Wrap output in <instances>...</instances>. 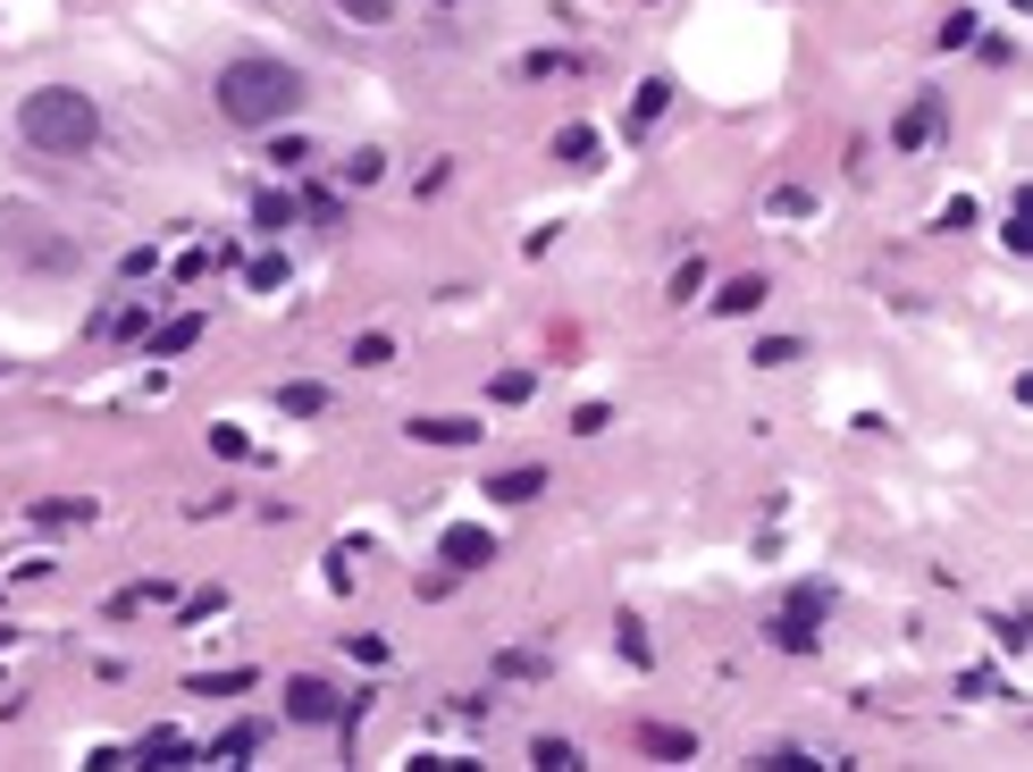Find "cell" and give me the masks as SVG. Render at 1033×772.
Wrapping results in <instances>:
<instances>
[{
  "instance_id": "cell-24",
  "label": "cell",
  "mask_w": 1033,
  "mask_h": 772,
  "mask_svg": "<svg viewBox=\"0 0 1033 772\" xmlns=\"http://www.w3.org/2000/svg\"><path fill=\"white\" fill-rule=\"evenodd\" d=\"M530 764H546V772H572V764H580V748H572V739H530Z\"/></svg>"
},
{
  "instance_id": "cell-31",
  "label": "cell",
  "mask_w": 1033,
  "mask_h": 772,
  "mask_svg": "<svg viewBox=\"0 0 1033 772\" xmlns=\"http://www.w3.org/2000/svg\"><path fill=\"white\" fill-rule=\"evenodd\" d=\"M337 9H344L353 26H387V18H395V0H337Z\"/></svg>"
},
{
  "instance_id": "cell-7",
  "label": "cell",
  "mask_w": 1033,
  "mask_h": 772,
  "mask_svg": "<svg viewBox=\"0 0 1033 772\" xmlns=\"http://www.w3.org/2000/svg\"><path fill=\"white\" fill-rule=\"evenodd\" d=\"M193 344H202V311H177V320L152 328V361H177V353H193Z\"/></svg>"
},
{
  "instance_id": "cell-1",
  "label": "cell",
  "mask_w": 1033,
  "mask_h": 772,
  "mask_svg": "<svg viewBox=\"0 0 1033 772\" xmlns=\"http://www.w3.org/2000/svg\"><path fill=\"white\" fill-rule=\"evenodd\" d=\"M219 118H235V127H287L294 101H303V68H287V59H228L211 84Z\"/></svg>"
},
{
  "instance_id": "cell-18",
  "label": "cell",
  "mask_w": 1033,
  "mask_h": 772,
  "mask_svg": "<svg viewBox=\"0 0 1033 772\" xmlns=\"http://www.w3.org/2000/svg\"><path fill=\"white\" fill-rule=\"evenodd\" d=\"M555 160H572V169H596V127H563V134H555Z\"/></svg>"
},
{
  "instance_id": "cell-34",
  "label": "cell",
  "mask_w": 1033,
  "mask_h": 772,
  "mask_svg": "<svg viewBox=\"0 0 1033 772\" xmlns=\"http://www.w3.org/2000/svg\"><path fill=\"white\" fill-rule=\"evenodd\" d=\"M211 453H228V462H235V453H252V437L235 429V420H219V429H211Z\"/></svg>"
},
{
  "instance_id": "cell-25",
  "label": "cell",
  "mask_w": 1033,
  "mask_h": 772,
  "mask_svg": "<svg viewBox=\"0 0 1033 772\" xmlns=\"http://www.w3.org/2000/svg\"><path fill=\"white\" fill-rule=\"evenodd\" d=\"M992 639L1009 646V655H1025V646H1033V613H1000V622H992Z\"/></svg>"
},
{
  "instance_id": "cell-19",
  "label": "cell",
  "mask_w": 1033,
  "mask_h": 772,
  "mask_svg": "<svg viewBox=\"0 0 1033 772\" xmlns=\"http://www.w3.org/2000/svg\"><path fill=\"white\" fill-rule=\"evenodd\" d=\"M639 748H648V755H698V731H672V722H655V731H639Z\"/></svg>"
},
{
  "instance_id": "cell-11",
  "label": "cell",
  "mask_w": 1033,
  "mask_h": 772,
  "mask_svg": "<svg viewBox=\"0 0 1033 772\" xmlns=\"http://www.w3.org/2000/svg\"><path fill=\"white\" fill-rule=\"evenodd\" d=\"M127 755H143V764H185V755H193V739H185V731H143Z\"/></svg>"
},
{
  "instance_id": "cell-27",
  "label": "cell",
  "mask_w": 1033,
  "mask_h": 772,
  "mask_svg": "<svg viewBox=\"0 0 1033 772\" xmlns=\"http://www.w3.org/2000/svg\"><path fill=\"white\" fill-rule=\"evenodd\" d=\"M244 278H252V294H278V285H287V261H278V252H261Z\"/></svg>"
},
{
  "instance_id": "cell-12",
  "label": "cell",
  "mask_w": 1033,
  "mask_h": 772,
  "mask_svg": "<svg viewBox=\"0 0 1033 772\" xmlns=\"http://www.w3.org/2000/svg\"><path fill=\"white\" fill-rule=\"evenodd\" d=\"M261 739H269L261 722H235V731H219V739H211V748H202V755H211V764H244V755L261 748Z\"/></svg>"
},
{
  "instance_id": "cell-21",
  "label": "cell",
  "mask_w": 1033,
  "mask_h": 772,
  "mask_svg": "<svg viewBox=\"0 0 1033 772\" xmlns=\"http://www.w3.org/2000/svg\"><path fill=\"white\" fill-rule=\"evenodd\" d=\"M799 353H806L799 337H756V353H748V361H756V370H790Z\"/></svg>"
},
{
  "instance_id": "cell-30",
  "label": "cell",
  "mask_w": 1033,
  "mask_h": 772,
  "mask_svg": "<svg viewBox=\"0 0 1033 772\" xmlns=\"http://www.w3.org/2000/svg\"><path fill=\"white\" fill-rule=\"evenodd\" d=\"M211 613H228V588H193V596H185V622H211Z\"/></svg>"
},
{
  "instance_id": "cell-36",
  "label": "cell",
  "mask_w": 1033,
  "mask_h": 772,
  "mask_svg": "<svg viewBox=\"0 0 1033 772\" xmlns=\"http://www.w3.org/2000/svg\"><path fill=\"white\" fill-rule=\"evenodd\" d=\"M966 227H975V202H966V193H957V202L941 210V235H966Z\"/></svg>"
},
{
  "instance_id": "cell-17",
  "label": "cell",
  "mask_w": 1033,
  "mask_h": 772,
  "mask_svg": "<svg viewBox=\"0 0 1033 772\" xmlns=\"http://www.w3.org/2000/svg\"><path fill=\"white\" fill-rule=\"evenodd\" d=\"M521 76H530V84H555V76H580V59L572 51H530V59H521Z\"/></svg>"
},
{
  "instance_id": "cell-8",
  "label": "cell",
  "mask_w": 1033,
  "mask_h": 772,
  "mask_svg": "<svg viewBox=\"0 0 1033 772\" xmlns=\"http://www.w3.org/2000/svg\"><path fill=\"white\" fill-rule=\"evenodd\" d=\"M488 495H497V504H538V495H546V471H538V462L497 471V479H488Z\"/></svg>"
},
{
  "instance_id": "cell-38",
  "label": "cell",
  "mask_w": 1033,
  "mask_h": 772,
  "mask_svg": "<svg viewBox=\"0 0 1033 772\" xmlns=\"http://www.w3.org/2000/svg\"><path fill=\"white\" fill-rule=\"evenodd\" d=\"M438 9H454V0H438Z\"/></svg>"
},
{
  "instance_id": "cell-15",
  "label": "cell",
  "mask_w": 1033,
  "mask_h": 772,
  "mask_svg": "<svg viewBox=\"0 0 1033 772\" xmlns=\"http://www.w3.org/2000/svg\"><path fill=\"white\" fill-rule=\"evenodd\" d=\"M664 110H672V76H648V84L631 93V127H655Z\"/></svg>"
},
{
  "instance_id": "cell-33",
  "label": "cell",
  "mask_w": 1033,
  "mask_h": 772,
  "mask_svg": "<svg viewBox=\"0 0 1033 772\" xmlns=\"http://www.w3.org/2000/svg\"><path fill=\"white\" fill-rule=\"evenodd\" d=\"M605 429H613L605 403H580V412H572V437H605Z\"/></svg>"
},
{
  "instance_id": "cell-9",
  "label": "cell",
  "mask_w": 1033,
  "mask_h": 772,
  "mask_svg": "<svg viewBox=\"0 0 1033 772\" xmlns=\"http://www.w3.org/2000/svg\"><path fill=\"white\" fill-rule=\"evenodd\" d=\"M765 294H773V285L756 278V269H748V278H731L723 294H714V311H723V320H748V311H756V302H765Z\"/></svg>"
},
{
  "instance_id": "cell-6",
  "label": "cell",
  "mask_w": 1033,
  "mask_h": 772,
  "mask_svg": "<svg viewBox=\"0 0 1033 772\" xmlns=\"http://www.w3.org/2000/svg\"><path fill=\"white\" fill-rule=\"evenodd\" d=\"M337 689L328 680H287V722H337Z\"/></svg>"
},
{
  "instance_id": "cell-28",
  "label": "cell",
  "mask_w": 1033,
  "mask_h": 772,
  "mask_svg": "<svg viewBox=\"0 0 1033 772\" xmlns=\"http://www.w3.org/2000/svg\"><path fill=\"white\" fill-rule=\"evenodd\" d=\"M530 387H538L530 370H497V387H488V395H497V403H530Z\"/></svg>"
},
{
  "instance_id": "cell-2",
  "label": "cell",
  "mask_w": 1033,
  "mask_h": 772,
  "mask_svg": "<svg viewBox=\"0 0 1033 772\" xmlns=\"http://www.w3.org/2000/svg\"><path fill=\"white\" fill-rule=\"evenodd\" d=\"M18 134L34 151H51V160H84V151L101 143V110H93V93H77V84H42V93L18 101Z\"/></svg>"
},
{
  "instance_id": "cell-20",
  "label": "cell",
  "mask_w": 1033,
  "mask_h": 772,
  "mask_svg": "<svg viewBox=\"0 0 1033 772\" xmlns=\"http://www.w3.org/2000/svg\"><path fill=\"white\" fill-rule=\"evenodd\" d=\"M387 361H395V337H387V328L353 337V370H387Z\"/></svg>"
},
{
  "instance_id": "cell-35",
  "label": "cell",
  "mask_w": 1033,
  "mask_h": 772,
  "mask_svg": "<svg viewBox=\"0 0 1033 772\" xmlns=\"http://www.w3.org/2000/svg\"><path fill=\"white\" fill-rule=\"evenodd\" d=\"M269 160H278V169H303L311 143H303V134H278V143H269Z\"/></svg>"
},
{
  "instance_id": "cell-5",
  "label": "cell",
  "mask_w": 1033,
  "mask_h": 772,
  "mask_svg": "<svg viewBox=\"0 0 1033 772\" xmlns=\"http://www.w3.org/2000/svg\"><path fill=\"white\" fill-rule=\"evenodd\" d=\"M403 437H412V445H471L479 420H462V412H412V420H403Z\"/></svg>"
},
{
  "instance_id": "cell-23",
  "label": "cell",
  "mask_w": 1033,
  "mask_h": 772,
  "mask_svg": "<svg viewBox=\"0 0 1033 772\" xmlns=\"http://www.w3.org/2000/svg\"><path fill=\"white\" fill-rule=\"evenodd\" d=\"M252 227H269V235L294 227V193H261V202H252Z\"/></svg>"
},
{
  "instance_id": "cell-10",
  "label": "cell",
  "mask_w": 1033,
  "mask_h": 772,
  "mask_svg": "<svg viewBox=\"0 0 1033 772\" xmlns=\"http://www.w3.org/2000/svg\"><path fill=\"white\" fill-rule=\"evenodd\" d=\"M34 521L42 529H84V521H93V495H42Z\"/></svg>"
},
{
  "instance_id": "cell-13",
  "label": "cell",
  "mask_w": 1033,
  "mask_h": 772,
  "mask_svg": "<svg viewBox=\"0 0 1033 772\" xmlns=\"http://www.w3.org/2000/svg\"><path fill=\"white\" fill-rule=\"evenodd\" d=\"M933 127H941V101H933V93H924V101H916V110H907V118H900V127H891V151H916V143H924V134H933Z\"/></svg>"
},
{
  "instance_id": "cell-3",
  "label": "cell",
  "mask_w": 1033,
  "mask_h": 772,
  "mask_svg": "<svg viewBox=\"0 0 1033 772\" xmlns=\"http://www.w3.org/2000/svg\"><path fill=\"white\" fill-rule=\"evenodd\" d=\"M823 613H832V596H823V580H799L790 588V604L765 622V639L782 646V655H815V639H823Z\"/></svg>"
},
{
  "instance_id": "cell-26",
  "label": "cell",
  "mask_w": 1033,
  "mask_h": 772,
  "mask_svg": "<svg viewBox=\"0 0 1033 772\" xmlns=\"http://www.w3.org/2000/svg\"><path fill=\"white\" fill-rule=\"evenodd\" d=\"M672 302H689V294H706V261H698V252H689L681 269H672V285H664Z\"/></svg>"
},
{
  "instance_id": "cell-29",
  "label": "cell",
  "mask_w": 1033,
  "mask_h": 772,
  "mask_svg": "<svg viewBox=\"0 0 1033 772\" xmlns=\"http://www.w3.org/2000/svg\"><path fill=\"white\" fill-rule=\"evenodd\" d=\"M379 169H387V151H353L344 160V186H379Z\"/></svg>"
},
{
  "instance_id": "cell-37",
  "label": "cell",
  "mask_w": 1033,
  "mask_h": 772,
  "mask_svg": "<svg viewBox=\"0 0 1033 772\" xmlns=\"http://www.w3.org/2000/svg\"><path fill=\"white\" fill-rule=\"evenodd\" d=\"M9 639H18V630H9V622H0V646H9Z\"/></svg>"
},
{
  "instance_id": "cell-16",
  "label": "cell",
  "mask_w": 1033,
  "mask_h": 772,
  "mask_svg": "<svg viewBox=\"0 0 1033 772\" xmlns=\"http://www.w3.org/2000/svg\"><path fill=\"white\" fill-rule=\"evenodd\" d=\"M278 412H294V420H320V412H328V387L294 378V387H278Z\"/></svg>"
},
{
  "instance_id": "cell-4",
  "label": "cell",
  "mask_w": 1033,
  "mask_h": 772,
  "mask_svg": "<svg viewBox=\"0 0 1033 772\" xmlns=\"http://www.w3.org/2000/svg\"><path fill=\"white\" fill-rule=\"evenodd\" d=\"M438 563H445V571H488V563H497V538H488L479 521H454V529L438 538Z\"/></svg>"
},
{
  "instance_id": "cell-22",
  "label": "cell",
  "mask_w": 1033,
  "mask_h": 772,
  "mask_svg": "<svg viewBox=\"0 0 1033 772\" xmlns=\"http://www.w3.org/2000/svg\"><path fill=\"white\" fill-rule=\"evenodd\" d=\"M252 680H261V672H252V663H235V672H202V680H193V698H235V689H252Z\"/></svg>"
},
{
  "instance_id": "cell-14",
  "label": "cell",
  "mask_w": 1033,
  "mask_h": 772,
  "mask_svg": "<svg viewBox=\"0 0 1033 772\" xmlns=\"http://www.w3.org/2000/svg\"><path fill=\"white\" fill-rule=\"evenodd\" d=\"M160 604H169V580H134V588H118V596H110V613L127 622V613H160Z\"/></svg>"
},
{
  "instance_id": "cell-32",
  "label": "cell",
  "mask_w": 1033,
  "mask_h": 772,
  "mask_svg": "<svg viewBox=\"0 0 1033 772\" xmlns=\"http://www.w3.org/2000/svg\"><path fill=\"white\" fill-rule=\"evenodd\" d=\"M613 639H622V655H631L639 672H648V663H655V646H648V630H639V622H622V630H613Z\"/></svg>"
}]
</instances>
